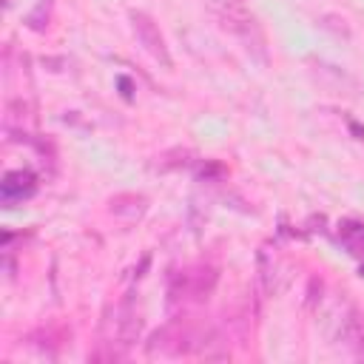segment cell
Listing matches in <instances>:
<instances>
[{"instance_id":"obj_8","label":"cell","mask_w":364,"mask_h":364,"mask_svg":"<svg viewBox=\"0 0 364 364\" xmlns=\"http://www.w3.org/2000/svg\"><path fill=\"white\" fill-rule=\"evenodd\" d=\"M338 239L344 242V247H347L353 256H358V259L364 262V225H361V222H353V219L341 222V225H338ZM361 276H364V264H361Z\"/></svg>"},{"instance_id":"obj_2","label":"cell","mask_w":364,"mask_h":364,"mask_svg":"<svg viewBox=\"0 0 364 364\" xmlns=\"http://www.w3.org/2000/svg\"><path fill=\"white\" fill-rule=\"evenodd\" d=\"M216 282H219L216 267L191 264V267H182L179 273H171L168 296H171V301H205L213 293Z\"/></svg>"},{"instance_id":"obj_6","label":"cell","mask_w":364,"mask_h":364,"mask_svg":"<svg viewBox=\"0 0 364 364\" xmlns=\"http://www.w3.org/2000/svg\"><path fill=\"white\" fill-rule=\"evenodd\" d=\"M108 210L122 222H139L148 210V199L142 193H117V196H111Z\"/></svg>"},{"instance_id":"obj_5","label":"cell","mask_w":364,"mask_h":364,"mask_svg":"<svg viewBox=\"0 0 364 364\" xmlns=\"http://www.w3.org/2000/svg\"><path fill=\"white\" fill-rule=\"evenodd\" d=\"M338 344L344 350H350L353 355H361L364 353V321L358 316V310H347V316L341 318L338 324Z\"/></svg>"},{"instance_id":"obj_9","label":"cell","mask_w":364,"mask_h":364,"mask_svg":"<svg viewBox=\"0 0 364 364\" xmlns=\"http://www.w3.org/2000/svg\"><path fill=\"white\" fill-rule=\"evenodd\" d=\"M48 20H51V0H37V9H34L31 14H26L23 23H26L31 31H46Z\"/></svg>"},{"instance_id":"obj_4","label":"cell","mask_w":364,"mask_h":364,"mask_svg":"<svg viewBox=\"0 0 364 364\" xmlns=\"http://www.w3.org/2000/svg\"><path fill=\"white\" fill-rule=\"evenodd\" d=\"M34 191H37V176L31 171H9L0 182V196H3L6 208H11L14 202L28 199Z\"/></svg>"},{"instance_id":"obj_7","label":"cell","mask_w":364,"mask_h":364,"mask_svg":"<svg viewBox=\"0 0 364 364\" xmlns=\"http://www.w3.org/2000/svg\"><path fill=\"white\" fill-rule=\"evenodd\" d=\"M205 6H208V11L219 20V26H222L225 31H228L236 20H242V17L250 14L247 0H205Z\"/></svg>"},{"instance_id":"obj_3","label":"cell","mask_w":364,"mask_h":364,"mask_svg":"<svg viewBox=\"0 0 364 364\" xmlns=\"http://www.w3.org/2000/svg\"><path fill=\"white\" fill-rule=\"evenodd\" d=\"M128 23H131V31H134V37H136V43L142 46V51L154 60V63H159L162 68H173V57H171V51H168V43H165V34L159 31V26H156V20L148 14V11H128Z\"/></svg>"},{"instance_id":"obj_1","label":"cell","mask_w":364,"mask_h":364,"mask_svg":"<svg viewBox=\"0 0 364 364\" xmlns=\"http://www.w3.org/2000/svg\"><path fill=\"white\" fill-rule=\"evenodd\" d=\"M142 333V318L134 310L131 301H119L114 304L105 318H102V347H108V353H102L105 358H117L125 347H131Z\"/></svg>"}]
</instances>
